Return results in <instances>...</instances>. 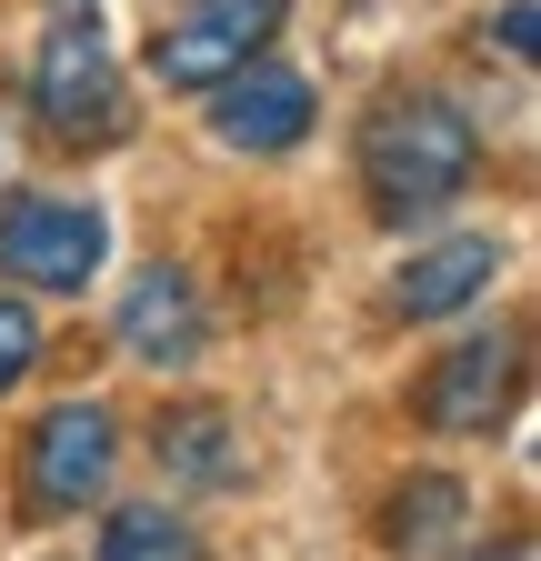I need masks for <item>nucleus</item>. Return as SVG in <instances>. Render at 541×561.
Returning a JSON list of instances; mask_svg holds the SVG:
<instances>
[{
    "mask_svg": "<svg viewBox=\"0 0 541 561\" xmlns=\"http://www.w3.org/2000/svg\"><path fill=\"white\" fill-rule=\"evenodd\" d=\"M311 121H321L311 81H301L291 60H270V50L211 91V140H221V151H241V161H281V151H301Z\"/></svg>",
    "mask_w": 541,
    "mask_h": 561,
    "instance_id": "obj_7",
    "label": "nucleus"
},
{
    "mask_svg": "<svg viewBox=\"0 0 541 561\" xmlns=\"http://www.w3.org/2000/svg\"><path fill=\"white\" fill-rule=\"evenodd\" d=\"M352 171H361L371 221L412 231V221H441V210L471 191L482 130H471V111L441 101V91H391V101H371V121L352 140Z\"/></svg>",
    "mask_w": 541,
    "mask_h": 561,
    "instance_id": "obj_1",
    "label": "nucleus"
},
{
    "mask_svg": "<svg viewBox=\"0 0 541 561\" xmlns=\"http://www.w3.org/2000/svg\"><path fill=\"white\" fill-rule=\"evenodd\" d=\"M151 461H161L171 491H231V481L251 471L231 401H171V411L151 421Z\"/></svg>",
    "mask_w": 541,
    "mask_h": 561,
    "instance_id": "obj_10",
    "label": "nucleus"
},
{
    "mask_svg": "<svg viewBox=\"0 0 541 561\" xmlns=\"http://www.w3.org/2000/svg\"><path fill=\"white\" fill-rule=\"evenodd\" d=\"M31 121L50 151H111L130 130V91H120V60L101 41V21H50L41 70H31Z\"/></svg>",
    "mask_w": 541,
    "mask_h": 561,
    "instance_id": "obj_3",
    "label": "nucleus"
},
{
    "mask_svg": "<svg viewBox=\"0 0 541 561\" xmlns=\"http://www.w3.org/2000/svg\"><path fill=\"white\" fill-rule=\"evenodd\" d=\"M101 561H211V551H200V531L171 502H120L101 522Z\"/></svg>",
    "mask_w": 541,
    "mask_h": 561,
    "instance_id": "obj_12",
    "label": "nucleus"
},
{
    "mask_svg": "<svg viewBox=\"0 0 541 561\" xmlns=\"http://www.w3.org/2000/svg\"><path fill=\"white\" fill-rule=\"evenodd\" d=\"M281 21H291V0H181L151 31V81L161 91H221L231 70H251L281 41Z\"/></svg>",
    "mask_w": 541,
    "mask_h": 561,
    "instance_id": "obj_5",
    "label": "nucleus"
},
{
    "mask_svg": "<svg viewBox=\"0 0 541 561\" xmlns=\"http://www.w3.org/2000/svg\"><path fill=\"white\" fill-rule=\"evenodd\" d=\"M412 411H422V432H441V442H492L502 421L521 411V331H471V341H451L441 362L422 371Z\"/></svg>",
    "mask_w": 541,
    "mask_h": 561,
    "instance_id": "obj_6",
    "label": "nucleus"
},
{
    "mask_svg": "<svg viewBox=\"0 0 541 561\" xmlns=\"http://www.w3.org/2000/svg\"><path fill=\"white\" fill-rule=\"evenodd\" d=\"M111 471H120V411L111 401H50L21 432L11 502H21V522H71L111 491Z\"/></svg>",
    "mask_w": 541,
    "mask_h": 561,
    "instance_id": "obj_2",
    "label": "nucleus"
},
{
    "mask_svg": "<svg viewBox=\"0 0 541 561\" xmlns=\"http://www.w3.org/2000/svg\"><path fill=\"white\" fill-rule=\"evenodd\" d=\"M50 21H101V0H50Z\"/></svg>",
    "mask_w": 541,
    "mask_h": 561,
    "instance_id": "obj_15",
    "label": "nucleus"
},
{
    "mask_svg": "<svg viewBox=\"0 0 541 561\" xmlns=\"http://www.w3.org/2000/svg\"><path fill=\"white\" fill-rule=\"evenodd\" d=\"M461 522H471V491H461L451 471H412V481L381 491V551H391V561H431V551H451Z\"/></svg>",
    "mask_w": 541,
    "mask_h": 561,
    "instance_id": "obj_11",
    "label": "nucleus"
},
{
    "mask_svg": "<svg viewBox=\"0 0 541 561\" xmlns=\"http://www.w3.org/2000/svg\"><path fill=\"white\" fill-rule=\"evenodd\" d=\"M200 341H211V301H200V271L181 261H151L141 280L120 291V351L151 371H191Z\"/></svg>",
    "mask_w": 541,
    "mask_h": 561,
    "instance_id": "obj_8",
    "label": "nucleus"
},
{
    "mask_svg": "<svg viewBox=\"0 0 541 561\" xmlns=\"http://www.w3.org/2000/svg\"><path fill=\"white\" fill-rule=\"evenodd\" d=\"M531 31H541V11H531V0H502V21H482V50L531 60Z\"/></svg>",
    "mask_w": 541,
    "mask_h": 561,
    "instance_id": "obj_14",
    "label": "nucleus"
},
{
    "mask_svg": "<svg viewBox=\"0 0 541 561\" xmlns=\"http://www.w3.org/2000/svg\"><path fill=\"white\" fill-rule=\"evenodd\" d=\"M492 280H502V241L492 231H451V241H422L391 271V311L401 321H451L471 301H492Z\"/></svg>",
    "mask_w": 541,
    "mask_h": 561,
    "instance_id": "obj_9",
    "label": "nucleus"
},
{
    "mask_svg": "<svg viewBox=\"0 0 541 561\" xmlns=\"http://www.w3.org/2000/svg\"><path fill=\"white\" fill-rule=\"evenodd\" d=\"M502 561H531V541H521V531H511V541H502Z\"/></svg>",
    "mask_w": 541,
    "mask_h": 561,
    "instance_id": "obj_16",
    "label": "nucleus"
},
{
    "mask_svg": "<svg viewBox=\"0 0 541 561\" xmlns=\"http://www.w3.org/2000/svg\"><path fill=\"white\" fill-rule=\"evenodd\" d=\"M111 261V210L101 201H60V191H0V280L71 301L91 291Z\"/></svg>",
    "mask_w": 541,
    "mask_h": 561,
    "instance_id": "obj_4",
    "label": "nucleus"
},
{
    "mask_svg": "<svg viewBox=\"0 0 541 561\" xmlns=\"http://www.w3.org/2000/svg\"><path fill=\"white\" fill-rule=\"evenodd\" d=\"M31 371H41V311L0 291V401H11V391H21Z\"/></svg>",
    "mask_w": 541,
    "mask_h": 561,
    "instance_id": "obj_13",
    "label": "nucleus"
}]
</instances>
